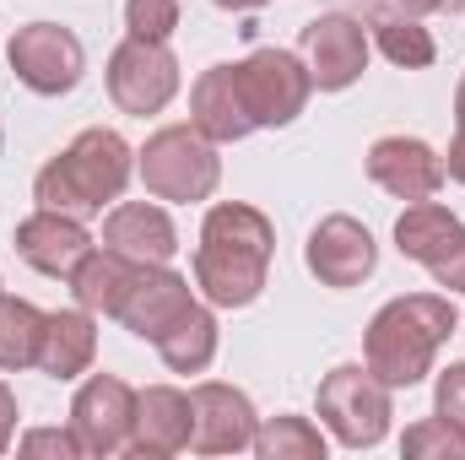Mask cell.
Returning a JSON list of instances; mask_svg holds the SVG:
<instances>
[{"mask_svg": "<svg viewBox=\"0 0 465 460\" xmlns=\"http://www.w3.org/2000/svg\"><path fill=\"white\" fill-rule=\"evenodd\" d=\"M271 255H276L271 217L243 201H217L195 244V287L206 293L212 309H249L271 282Z\"/></svg>", "mask_w": 465, "mask_h": 460, "instance_id": "1", "label": "cell"}, {"mask_svg": "<svg viewBox=\"0 0 465 460\" xmlns=\"http://www.w3.org/2000/svg\"><path fill=\"white\" fill-rule=\"evenodd\" d=\"M450 336H455V304L444 293H401L368 320L362 363L390 390H411L433 374V357Z\"/></svg>", "mask_w": 465, "mask_h": 460, "instance_id": "2", "label": "cell"}, {"mask_svg": "<svg viewBox=\"0 0 465 460\" xmlns=\"http://www.w3.org/2000/svg\"><path fill=\"white\" fill-rule=\"evenodd\" d=\"M135 174V152L119 130H82L60 157H49L33 179V201L65 217H104V206H114Z\"/></svg>", "mask_w": 465, "mask_h": 460, "instance_id": "3", "label": "cell"}, {"mask_svg": "<svg viewBox=\"0 0 465 460\" xmlns=\"http://www.w3.org/2000/svg\"><path fill=\"white\" fill-rule=\"evenodd\" d=\"M135 174H141L146 195L190 206V201H212L217 195L223 157H217V141H206L195 125H163L135 152Z\"/></svg>", "mask_w": 465, "mask_h": 460, "instance_id": "4", "label": "cell"}, {"mask_svg": "<svg viewBox=\"0 0 465 460\" xmlns=\"http://www.w3.org/2000/svg\"><path fill=\"white\" fill-rule=\"evenodd\" d=\"M390 417H395L390 385L368 363H341L320 379V423L347 450H373L390 434Z\"/></svg>", "mask_w": 465, "mask_h": 460, "instance_id": "5", "label": "cell"}, {"mask_svg": "<svg viewBox=\"0 0 465 460\" xmlns=\"http://www.w3.org/2000/svg\"><path fill=\"white\" fill-rule=\"evenodd\" d=\"M232 76H238V98L254 119V130L292 125L309 109V93H314V76L292 49H254V55L232 60Z\"/></svg>", "mask_w": 465, "mask_h": 460, "instance_id": "6", "label": "cell"}, {"mask_svg": "<svg viewBox=\"0 0 465 460\" xmlns=\"http://www.w3.org/2000/svg\"><path fill=\"white\" fill-rule=\"evenodd\" d=\"M5 55H11L16 82L27 93H38V98H60V93H71L87 76V49L60 22H27V27H16V38H11Z\"/></svg>", "mask_w": 465, "mask_h": 460, "instance_id": "7", "label": "cell"}, {"mask_svg": "<svg viewBox=\"0 0 465 460\" xmlns=\"http://www.w3.org/2000/svg\"><path fill=\"white\" fill-rule=\"evenodd\" d=\"M109 98L119 115H163L179 98V60L168 44L152 38H124L109 55Z\"/></svg>", "mask_w": 465, "mask_h": 460, "instance_id": "8", "label": "cell"}, {"mask_svg": "<svg viewBox=\"0 0 465 460\" xmlns=\"http://www.w3.org/2000/svg\"><path fill=\"white\" fill-rule=\"evenodd\" d=\"M395 249L417 260L439 287L465 293V223L439 201H411L395 217Z\"/></svg>", "mask_w": 465, "mask_h": 460, "instance_id": "9", "label": "cell"}, {"mask_svg": "<svg viewBox=\"0 0 465 460\" xmlns=\"http://www.w3.org/2000/svg\"><path fill=\"white\" fill-rule=\"evenodd\" d=\"M71 434L82 455H124L135 434V390L119 374H93L71 401Z\"/></svg>", "mask_w": 465, "mask_h": 460, "instance_id": "10", "label": "cell"}, {"mask_svg": "<svg viewBox=\"0 0 465 460\" xmlns=\"http://www.w3.org/2000/svg\"><path fill=\"white\" fill-rule=\"evenodd\" d=\"M254 401L238 390V385H223V379H201L190 390V450L195 455H238L254 445Z\"/></svg>", "mask_w": 465, "mask_h": 460, "instance_id": "11", "label": "cell"}, {"mask_svg": "<svg viewBox=\"0 0 465 460\" xmlns=\"http://www.w3.org/2000/svg\"><path fill=\"white\" fill-rule=\"evenodd\" d=\"M303 65L320 93H347L368 71V27L347 11H325L303 27Z\"/></svg>", "mask_w": 465, "mask_h": 460, "instance_id": "12", "label": "cell"}, {"mask_svg": "<svg viewBox=\"0 0 465 460\" xmlns=\"http://www.w3.org/2000/svg\"><path fill=\"white\" fill-rule=\"evenodd\" d=\"M303 260H309V271L320 276V287H341V293H347V287L368 282V276L379 271V244H373V233L362 228L357 217L331 212V217H320V228L309 233Z\"/></svg>", "mask_w": 465, "mask_h": 460, "instance_id": "13", "label": "cell"}, {"mask_svg": "<svg viewBox=\"0 0 465 460\" xmlns=\"http://www.w3.org/2000/svg\"><path fill=\"white\" fill-rule=\"evenodd\" d=\"M368 179L395 201H433L444 190V157L417 135H379L368 146Z\"/></svg>", "mask_w": 465, "mask_h": 460, "instance_id": "14", "label": "cell"}, {"mask_svg": "<svg viewBox=\"0 0 465 460\" xmlns=\"http://www.w3.org/2000/svg\"><path fill=\"white\" fill-rule=\"evenodd\" d=\"M190 309H195V287H190V276H179V271H168V265H141L114 320L130 331V336L157 342V336H163L168 325H179Z\"/></svg>", "mask_w": 465, "mask_h": 460, "instance_id": "15", "label": "cell"}, {"mask_svg": "<svg viewBox=\"0 0 465 460\" xmlns=\"http://www.w3.org/2000/svg\"><path fill=\"white\" fill-rule=\"evenodd\" d=\"M87 249H93V233H87L82 217H65V212L38 206L33 217L16 223V255H22L38 276L71 282V271L87 260Z\"/></svg>", "mask_w": 465, "mask_h": 460, "instance_id": "16", "label": "cell"}, {"mask_svg": "<svg viewBox=\"0 0 465 460\" xmlns=\"http://www.w3.org/2000/svg\"><path fill=\"white\" fill-rule=\"evenodd\" d=\"M190 450V390L179 385H146L135 390V434H130V455L168 460Z\"/></svg>", "mask_w": 465, "mask_h": 460, "instance_id": "17", "label": "cell"}, {"mask_svg": "<svg viewBox=\"0 0 465 460\" xmlns=\"http://www.w3.org/2000/svg\"><path fill=\"white\" fill-rule=\"evenodd\" d=\"M104 249H114L135 265H168L179 255V228L152 201H119L104 217Z\"/></svg>", "mask_w": 465, "mask_h": 460, "instance_id": "18", "label": "cell"}, {"mask_svg": "<svg viewBox=\"0 0 465 460\" xmlns=\"http://www.w3.org/2000/svg\"><path fill=\"white\" fill-rule=\"evenodd\" d=\"M190 125H195L206 141H217V146L254 135V119L243 109V98H238L232 65H212V71L195 76V87H190Z\"/></svg>", "mask_w": 465, "mask_h": 460, "instance_id": "19", "label": "cell"}, {"mask_svg": "<svg viewBox=\"0 0 465 460\" xmlns=\"http://www.w3.org/2000/svg\"><path fill=\"white\" fill-rule=\"evenodd\" d=\"M98 357V320L76 304V309H54L44 320V342H38V368L49 379H76L87 374Z\"/></svg>", "mask_w": 465, "mask_h": 460, "instance_id": "20", "label": "cell"}, {"mask_svg": "<svg viewBox=\"0 0 465 460\" xmlns=\"http://www.w3.org/2000/svg\"><path fill=\"white\" fill-rule=\"evenodd\" d=\"M135 260H124L114 249H87V260L71 271V298L87 309V315H109L114 320L119 304H124V293H130V282H135Z\"/></svg>", "mask_w": 465, "mask_h": 460, "instance_id": "21", "label": "cell"}, {"mask_svg": "<svg viewBox=\"0 0 465 460\" xmlns=\"http://www.w3.org/2000/svg\"><path fill=\"white\" fill-rule=\"evenodd\" d=\"M217 315H212V304H195L179 325H168L163 336H157V357L173 368V374H206L212 368V357H217Z\"/></svg>", "mask_w": 465, "mask_h": 460, "instance_id": "22", "label": "cell"}, {"mask_svg": "<svg viewBox=\"0 0 465 460\" xmlns=\"http://www.w3.org/2000/svg\"><path fill=\"white\" fill-rule=\"evenodd\" d=\"M44 309L27 298L0 293V374L38 368V342H44Z\"/></svg>", "mask_w": 465, "mask_h": 460, "instance_id": "23", "label": "cell"}, {"mask_svg": "<svg viewBox=\"0 0 465 460\" xmlns=\"http://www.w3.org/2000/svg\"><path fill=\"white\" fill-rule=\"evenodd\" d=\"M260 460H325V434L309 423V417H265L254 428V445H249Z\"/></svg>", "mask_w": 465, "mask_h": 460, "instance_id": "24", "label": "cell"}, {"mask_svg": "<svg viewBox=\"0 0 465 460\" xmlns=\"http://www.w3.org/2000/svg\"><path fill=\"white\" fill-rule=\"evenodd\" d=\"M373 44L401 71H428L439 60V44H433V33L417 16H373Z\"/></svg>", "mask_w": 465, "mask_h": 460, "instance_id": "25", "label": "cell"}, {"mask_svg": "<svg viewBox=\"0 0 465 460\" xmlns=\"http://www.w3.org/2000/svg\"><path fill=\"white\" fill-rule=\"evenodd\" d=\"M401 450H406V455H417V460H465V428L444 423V417L433 412V417H422V423H411V428H406Z\"/></svg>", "mask_w": 465, "mask_h": 460, "instance_id": "26", "label": "cell"}, {"mask_svg": "<svg viewBox=\"0 0 465 460\" xmlns=\"http://www.w3.org/2000/svg\"><path fill=\"white\" fill-rule=\"evenodd\" d=\"M124 27L130 38L168 44L179 33V0H124Z\"/></svg>", "mask_w": 465, "mask_h": 460, "instance_id": "27", "label": "cell"}, {"mask_svg": "<svg viewBox=\"0 0 465 460\" xmlns=\"http://www.w3.org/2000/svg\"><path fill=\"white\" fill-rule=\"evenodd\" d=\"M433 412H439L444 423L465 428V363H450V368L439 374V385H433Z\"/></svg>", "mask_w": 465, "mask_h": 460, "instance_id": "28", "label": "cell"}, {"mask_svg": "<svg viewBox=\"0 0 465 460\" xmlns=\"http://www.w3.org/2000/svg\"><path fill=\"white\" fill-rule=\"evenodd\" d=\"M16 450H22V455H54V460H76L82 455V445H76L71 428H33V434H22Z\"/></svg>", "mask_w": 465, "mask_h": 460, "instance_id": "29", "label": "cell"}, {"mask_svg": "<svg viewBox=\"0 0 465 460\" xmlns=\"http://www.w3.org/2000/svg\"><path fill=\"white\" fill-rule=\"evenodd\" d=\"M379 16H428V11H465V0H373Z\"/></svg>", "mask_w": 465, "mask_h": 460, "instance_id": "30", "label": "cell"}, {"mask_svg": "<svg viewBox=\"0 0 465 460\" xmlns=\"http://www.w3.org/2000/svg\"><path fill=\"white\" fill-rule=\"evenodd\" d=\"M11 439H16V395H11V385L0 379V455L11 450Z\"/></svg>", "mask_w": 465, "mask_h": 460, "instance_id": "31", "label": "cell"}, {"mask_svg": "<svg viewBox=\"0 0 465 460\" xmlns=\"http://www.w3.org/2000/svg\"><path fill=\"white\" fill-rule=\"evenodd\" d=\"M444 174L465 185V130H455V141H450V157H444Z\"/></svg>", "mask_w": 465, "mask_h": 460, "instance_id": "32", "label": "cell"}, {"mask_svg": "<svg viewBox=\"0 0 465 460\" xmlns=\"http://www.w3.org/2000/svg\"><path fill=\"white\" fill-rule=\"evenodd\" d=\"M212 5H223V11H254V5H265V0H212Z\"/></svg>", "mask_w": 465, "mask_h": 460, "instance_id": "33", "label": "cell"}, {"mask_svg": "<svg viewBox=\"0 0 465 460\" xmlns=\"http://www.w3.org/2000/svg\"><path fill=\"white\" fill-rule=\"evenodd\" d=\"M455 130H465V76H460V93H455Z\"/></svg>", "mask_w": 465, "mask_h": 460, "instance_id": "34", "label": "cell"}]
</instances>
